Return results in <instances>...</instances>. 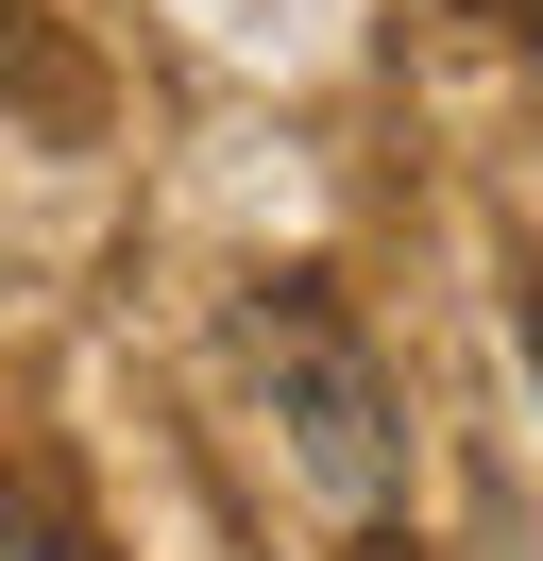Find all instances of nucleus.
I'll return each instance as SVG.
<instances>
[{"instance_id":"3","label":"nucleus","mask_w":543,"mask_h":561,"mask_svg":"<svg viewBox=\"0 0 543 561\" xmlns=\"http://www.w3.org/2000/svg\"><path fill=\"white\" fill-rule=\"evenodd\" d=\"M527 35H543V0H527Z\"/></svg>"},{"instance_id":"2","label":"nucleus","mask_w":543,"mask_h":561,"mask_svg":"<svg viewBox=\"0 0 543 561\" xmlns=\"http://www.w3.org/2000/svg\"><path fill=\"white\" fill-rule=\"evenodd\" d=\"M509 341H527V375H543V289H509Z\"/></svg>"},{"instance_id":"1","label":"nucleus","mask_w":543,"mask_h":561,"mask_svg":"<svg viewBox=\"0 0 543 561\" xmlns=\"http://www.w3.org/2000/svg\"><path fill=\"white\" fill-rule=\"evenodd\" d=\"M238 357L272 375V443H289V477L323 493L339 527H391V511H407V409H391V375H373L357 307H339L323 273H255Z\"/></svg>"}]
</instances>
